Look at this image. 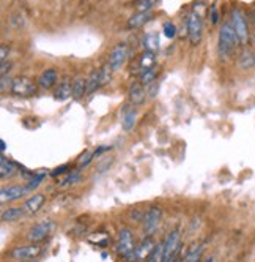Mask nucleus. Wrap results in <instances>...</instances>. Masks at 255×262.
<instances>
[{"instance_id":"1","label":"nucleus","mask_w":255,"mask_h":262,"mask_svg":"<svg viewBox=\"0 0 255 262\" xmlns=\"http://www.w3.org/2000/svg\"><path fill=\"white\" fill-rule=\"evenodd\" d=\"M240 40L236 36L233 27L230 23L222 24L219 30V38H217V52H219L221 59H228L230 55L235 52V49L238 48Z\"/></svg>"},{"instance_id":"2","label":"nucleus","mask_w":255,"mask_h":262,"mask_svg":"<svg viewBox=\"0 0 255 262\" xmlns=\"http://www.w3.org/2000/svg\"><path fill=\"white\" fill-rule=\"evenodd\" d=\"M230 24L238 36L240 45L241 46H247L249 41V24L246 19V14L240 10V8H233L232 14H230Z\"/></svg>"},{"instance_id":"3","label":"nucleus","mask_w":255,"mask_h":262,"mask_svg":"<svg viewBox=\"0 0 255 262\" xmlns=\"http://www.w3.org/2000/svg\"><path fill=\"white\" fill-rule=\"evenodd\" d=\"M136 248V243H134V234L130 228H121L118 232V242L115 245V251L117 254H120L124 259H130L133 257Z\"/></svg>"},{"instance_id":"4","label":"nucleus","mask_w":255,"mask_h":262,"mask_svg":"<svg viewBox=\"0 0 255 262\" xmlns=\"http://www.w3.org/2000/svg\"><path fill=\"white\" fill-rule=\"evenodd\" d=\"M186 30L191 45H198L203 35V23L197 11H191L186 17Z\"/></svg>"},{"instance_id":"5","label":"nucleus","mask_w":255,"mask_h":262,"mask_svg":"<svg viewBox=\"0 0 255 262\" xmlns=\"http://www.w3.org/2000/svg\"><path fill=\"white\" fill-rule=\"evenodd\" d=\"M54 229H56V223H54V221H50V220L41 221L38 224H35L33 228H30V231L27 234V240L33 242V243L43 242L46 237H49L52 234Z\"/></svg>"},{"instance_id":"6","label":"nucleus","mask_w":255,"mask_h":262,"mask_svg":"<svg viewBox=\"0 0 255 262\" xmlns=\"http://www.w3.org/2000/svg\"><path fill=\"white\" fill-rule=\"evenodd\" d=\"M126 59H128V45L124 41H120L112 48L111 54H109L107 65L114 71H118L126 63Z\"/></svg>"},{"instance_id":"7","label":"nucleus","mask_w":255,"mask_h":262,"mask_svg":"<svg viewBox=\"0 0 255 262\" xmlns=\"http://www.w3.org/2000/svg\"><path fill=\"white\" fill-rule=\"evenodd\" d=\"M161 218H162L161 209L156 207V205L150 207L147 210V213H145V216H143V234L145 235H153L156 232L158 226H159Z\"/></svg>"},{"instance_id":"8","label":"nucleus","mask_w":255,"mask_h":262,"mask_svg":"<svg viewBox=\"0 0 255 262\" xmlns=\"http://www.w3.org/2000/svg\"><path fill=\"white\" fill-rule=\"evenodd\" d=\"M155 247H156V243L153 242L151 235H145V238L134 248V253H133L134 262H147L150 259Z\"/></svg>"},{"instance_id":"9","label":"nucleus","mask_w":255,"mask_h":262,"mask_svg":"<svg viewBox=\"0 0 255 262\" xmlns=\"http://www.w3.org/2000/svg\"><path fill=\"white\" fill-rule=\"evenodd\" d=\"M30 193V188L26 185H11V186H4L2 191H0V199H2V202H13V201H17L21 199L24 194Z\"/></svg>"},{"instance_id":"10","label":"nucleus","mask_w":255,"mask_h":262,"mask_svg":"<svg viewBox=\"0 0 255 262\" xmlns=\"http://www.w3.org/2000/svg\"><path fill=\"white\" fill-rule=\"evenodd\" d=\"M36 90L35 84L32 79L26 78V76H17L13 82V93L14 95H19V97H30L33 95Z\"/></svg>"},{"instance_id":"11","label":"nucleus","mask_w":255,"mask_h":262,"mask_svg":"<svg viewBox=\"0 0 255 262\" xmlns=\"http://www.w3.org/2000/svg\"><path fill=\"white\" fill-rule=\"evenodd\" d=\"M180 238H181V234L178 229L172 231L166 240H164V248H166V256H164V262H169L175 254H178V250H180Z\"/></svg>"},{"instance_id":"12","label":"nucleus","mask_w":255,"mask_h":262,"mask_svg":"<svg viewBox=\"0 0 255 262\" xmlns=\"http://www.w3.org/2000/svg\"><path fill=\"white\" fill-rule=\"evenodd\" d=\"M41 253L40 245H26V247H16L14 250H11V257L16 260H29V259H35Z\"/></svg>"},{"instance_id":"13","label":"nucleus","mask_w":255,"mask_h":262,"mask_svg":"<svg viewBox=\"0 0 255 262\" xmlns=\"http://www.w3.org/2000/svg\"><path fill=\"white\" fill-rule=\"evenodd\" d=\"M145 97H147V90H145V85L140 84V81H134L131 82L130 89H128V100L133 106H140L145 101Z\"/></svg>"},{"instance_id":"14","label":"nucleus","mask_w":255,"mask_h":262,"mask_svg":"<svg viewBox=\"0 0 255 262\" xmlns=\"http://www.w3.org/2000/svg\"><path fill=\"white\" fill-rule=\"evenodd\" d=\"M238 67L241 70H250L255 67V51L249 46H243L240 55H238V60H236Z\"/></svg>"},{"instance_id":"15","label":"nucleus","mask_w":255,"mask_h":262,"mask_svg":"<svg viewBox=\"0 0 255 262\" xmlns=\"http://www.w3.org/2000/svg\"><path fill=\"white\" fill-rule=\"evenodd\" d=\"M46 201V196L44 194H33L32 198H29L24 205H22V209L27 215H33L38 212L41 207H43V204Z\"/></svg>"},{"instance_id":"16","label":"nucleus","mask_w":255,"mask_h":262,"mask_svg":"<svg viewBox=\"0 0 255 262\" xmlns=\"http://www.w3.org/2000/svg\"><path fill=\"white\" fill-rule=\"evenodd\" d=\"M59 81V76H57V71L54 70V68H47L44 70L41 74H40V78H38V85L44 90L47 89H52L54 85L57 84Z\"/></svg>"},{"instance_id":"17","label":"nucleus","mask_w":255,"mask_h":262,"mask_svg":"<svg viewBox=\"0 0 255 262\" xmlns=\"http://www.w3.org/2000/svg\"><path fill=\"white\" fill-rule=\"evenodd\" d=\"M151 19V13L150 11H137L133 14L130 19H128V29H139L145 26Z\"/></svg>"},{"instance_id":"18","label":"nucleus","mask_w":255,"mask_h":262,"mask_svg":"<svg viewBox=\"0 0 255 262\" xmlns=\"http://www.w3.org/2000/svg\"><path fill=\"white\" fill-rule=\"evenodd\" d=\"M99 87H103V84H101V71L93 70L87 78V95H92V93H95Z\"/></svg>"},{"instance_id":"19","label":"nucleus","mask_w":255,"mask_h":262,"mask_svg":"<svg viewBox=\"0 0 255 262\" xmlns=\"http://www.w3.org/2000/svg\"><path fill=\"white\" fill-rule=\"evenodd\" d=\"M16 172H17V166L13 161L7 160L5 157L0 158V177L5 180V179L13 177Z\"/></svg>"},{"instance_id":"20","label":"nucleus","mask_w":255,"mask_h":262,"mask_svg":"<svg viewBox=\"0 0 255 262\" xmlns=\"http://www.w3.org/2000/svg\"><path fill=\"white\" fill-rule=\"evenodd\" d=\"M71 87H72V98L74 100H79L84 95H87V79L78 76L71 82Z\"/></svg>"},{"instance_id":"21","label":"nucleus","mask_w":255,"mask_h":262,"mask_svg":"<svg viewBox=\"0 0 255 262\" xmlns=\"http://www.w3.org/2000/svg\"><path fill=\"white\" fill-rule=\"evenodd\" d=\"M69 97H72V87L68 81L65 82H60L56 89V92H54V98L59 100V101H65L68 100Z\"/></svg>"},{"instance_id":"22","label":"nucleus","mask_w":255,"mask_h":262,"mask_svg":"<svg viewBox=\"0 0 255 262\" xmlns=\"http://www.w3.org/2000/svg\"><path fill=\"white\" fill-rule=\"evenodd\" d=\"M136 117H137V112H136L134 107L126 109V111L123 112V116H121V125H123V128H124L126 131H130V129L134 128V125H136Z\"/></svg>"},{"instance_id":"23","label":"nucleus","mask_w":255,"mask_h":262,"mask_svg":"<svg viewBox=\"0 0 255 262\" xmlns=\"http://www.w3.org/2000/svg\"><path fill=\"white\" fill-rule=\"evenodd\" d=\"M155 63H156V55L153 51H145L142 55H140V60H139V67L140 70H150V68H155Z\"/></svg>"},{"instance_id":"24","label":"nucleus","mask_w":255,"mask_h":262,"mask_svg":"<svg viewBox=\"0 0 255 262\" xmlns=\"http://www.w3.org/2000/svg\"><path fill=\"white\" fill-rule=\"evenodd\" d=\"M203 250H205V245H192L185 256V262H198L203 254Z\"/></svg>"},{"instance_id":"25","label":"nucleus","mask_w":255,"mask_h":262,"mask_svg":"<svg viewBox=\"0 0 255 262\" xmlns=\"http://www.w3.org/2000/svg\"><path fill=\"white\" fill-rule=\"evenodd\" d=\"M156 76H158V73H156L155 68L143 70V71H140V74H139V81H140L142 85L148 87V85H151V84L156 81Z\"/></svg>"},{"instance_id":"26","label":"nucleus","mask_w":255,"mask_h":262,"mask_svg":"<svg viewBox=\"0 0 255 262\" xmlns=\"http://www.w3.org/2000/svg\"><path fill=\"white\" fill-rule=\"evenodd\" d=\"M26 212H24V209L21 207H11V209H8V210H5L4 213H2V221H16V220H19L22 215H24Z\"/></svg>"},{"instance_id":"27","label":"nucleus","mask_w":255,"mask_h":262,"mask_svg":"<svg viewBox=\"0 0 255 262\" xmlns=\"http://www.w3.org/2000/svg\"><path fill=\"white\" fill-rule=\"evenodd\" d=\"M164 256H166V248H164V242L156 243V247L147 262H164Z\"/></svg>"},{"instance_id":"28","label":"nucleus","mask_w":255,"mask_h":262,"mask_svg":"<svg viewBox=\"0 0 255 262\" xmlns=\"http://www.w3.org/2000/svg\"><path fill=\"white\" fill-rule=\"evenodd\" d=\"M99 71H101V84L106 85V84L111 82L114 70H112L111 67H109V65H104L103 68H99Z\"/></svg>"},{"instance_id":"29","label":"nucleus","mask_w":255,"mask_h":262,"mask_svg":"<svg viewBox=\"0 0 255 262\" xmlns=\"http://www.w3.org/2000/svg\"><path fill=\"white\" fill-rule=\"evenodd\" d=\"M162 32H164V35H166V38L172 40V38H175V35H176V27H175L173 23L167 21V23H164V26H162Z\"/></svg>"},{"instance_id":"30","label":"nucleus","mask_w":255,"mask_h":262,"mask_svg":"<svg viewBox=\"0 0 255 262\" xmlns=\"http://www.w3.org/2000/svg\"><path fill=\"white\" fill-rule=\"evenodd\" d=\"M79 180H81V172H79V169H78V171H71V174H68V177L62 180L60 186H69V185L76 183V182H79Z\"/></svg>"},{"instance_id":"31","label":"nucleus","mask_w":255,"mask_h":262,"mask_svg":"<svg viewBox=\"0 0 255 262\" xmlns=\"http://www.w3.org/2000/svg\"><path fill=\"white\" fill-rule=\"evenodd\" d=\"M44 177H46V174H44V172L32 174V179H30V180H29V183H27V186L30 188V191H32L33 188H36V186H40V183L44 180Z\"/></svg>"},{"instance_id":"32","label":"nucleus","mask_w":255,"mask_h":262,"mask_svg":"<svg viewBox=\"0 0 255 262\" xmlns=\"http://www.w3.org/2000/svg\"><path fill=\"white\" fill-rule=\"evenodd\" d=\"M13 82H14V79H11L10 76H2V81H0V90H2L4 93L11 92L13 90Z\"/></svg>"},{"instance_id":"33","label":"nucleus","mask_w":255,"mask_h":262,"mask_svg":"<svg viewBox=\"0 0 255 262\" xmlns=\"http://www.w3.org/2000/svg\"><path fill=\"white\" fill-rule=\"evenodd\" d=\"M95 158V155L92 154V152H84L82 155H81V158L78 160V163H79V167L82 169V167H85L90 161H92Z\"/></svg>"},{"instance_id":"34","label":"nucleus","mask_w":255,"mask_h":262,"mask_svg":"<svg viewBox=\"0 0 255 262\" xmlns=\"http://www.w3.org/2000/svg\"><path fill=\"white\" fill-rule=\"evenodd\" d=\"M156 43H158V41H156V36H155V35H147V36H145V48H147V51L156 49V48H158Z\"/></svg>"},{"instance_id":"35","label":"nucleus","mask_w":255,"mask_h":262,"mask_svg":"<svg viewBox=\"0 0 255 262\" xmlns=\"http://www.w3.org/2000/svg\"><path fill=\"white\" fill-rule=\"evenodd\" d=\"M153 4H155V0H140V2L137 4V10L139 11H150Z\"/></svg>"},{"instance_id":"36","label":"nucleus","mask_w":255,"mask_h":262,"mask_svg":"<svg viewBox=\"0 0 255 262\" xmlns=\"http://www.w3.org/2000/svg\"><path fill=\"white\" fill-rule=\"evenodd\" d=\"M68 167H69V166L63 164V166L57 167L56 171H52V172H50V176H52V177H56V176H60V174H63V172H66V171H68Z\"/></svg>"},{"instance_id":"37","label":"nucleus","mask_w":255,"mask_h":262,"mask_svg":"<svg viewBox=\"0 0 255 262\" xmlns=\"http://www.w3.org/2000/svg\"><path fill=\"white\" fill-rule=\"evenodd\" d=\"M111 148H112L111 145H101V147H98L96 150L93 152V155H95V157H99V155H101L103 152H107V150H111Z\"/></svg>"},{"instance_id":"38","label":"nucleus","mask_w":255,"mask_h":262,"mask_svg":"<svg viewBox=\"0 0 255 262\" xmlns=\"http://www.w3.org/2000/svg\"><path fill=\"white\" fill-rule=\"evenodd\" d=\"M10 67H11V63L8 62H2V70H0V73H2V76H7V71L10 70Z\"/></svg>"},{"instance_id":"39","label":"nucleus","mask_w":255,"mask_h":262,"mask_svg":"<svg viewBox=\"0 0 255 262\" xmlns=\"http://www.w3.org/2000/svg\"><path fill=\"white\" fill-rule=\"evenodd\" d=\"M7 54H8L7 46H2V51H0V60H2V62H7Z\"/></svg>"},{"instance_id":"40","label":"nucleus","mask_w":255,"mask_h":262,"mask_svg":"<svg viewBox=\"0 0 255 262\" xmlns=\"http://www.w3.org/2000/svg\"><path fill=\"white\" fill-rule=\"evenodd\" d=\"M211 21L213 24L217 23V13H216V7H211Z\"/></svg>"},{"instance_id":"41","label":"nucleus","mask_w":255,"mask_h":262,"mask_svg":"<svg viewBox=\"0 0 255 262\" xmlns=\"http://www.w3.org/2000/svg\"><path fill=\"white\" fill-rule=\"evenodd\" d=\"M169 262H185V260L181 259V257H180L178 254H175V256H173V257H172V259H170Z\"/></svg>"},{"instance_id":"42","label":"nucleus","mask_w":255,"mask_h":262,"mask_svg":"<svg viewBox=\"0 0 255 262\" xmlns=\"http://www.w3.org/2000/svg\"><path fill=\"white\" fill-rule=\"evenodd\" d=\"M0 148H2V152L7 148V145H5V141H0Z\"/></svg>"},{"instance_id":"43","label":"nucleus","mask_w":255,"mask_h":262,"mask_svg":"<svg viewBox=\"0 0 255 262\" xmlns=\"http://www.w3.org/2000/svg\"><path fill=\"white\" fill-rule=\"evenodd\" d=\"M203 262H214V257H213V256H210V257H207Z\"/></svg>"},{"instance_id":"44","label":"nucleus","mask_w":255,"mask_h":262,"mask_svg":"<svg viewBox=\"0 0 255 262\" xmlns=\"http://www.w3.org/2000/svg\"><path fill=\"white\" fill-rule=\"evenodd\" d=\"M22 262H36V260H33V259H29V260H22Z\"/></svg>"},{"instance_id":"45","label":"nucleus","mask_w":255,"mask_h":262,"mask_svg":"<svg viewBox=\"0 0 255 262\" xmlns=\"http://www.w3.org/2000/svg\"><path fill=\"white\" fill-rule=\"evenodd\" d=\"M253 33H255V19H253Z\"/></svg>"}]
</instances>
